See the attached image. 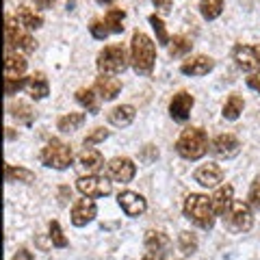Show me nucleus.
<instances>
[{
    "instance_id": "14",
    "label": "nucleus",
    "mask_w": 260,
    "mask_h": 260,
    "mask_svg": "<svg viewBox=\"0 0 260 260\" xmlns=\"http://www.w3.org/2000/svg\"><path fill=\"white\" fill-rule=\"evenodd\" d=\"M193 104H195V98L189 91H178L172 98V102H169V115L174 117V121H180L182 124V121L189 119Z\"/></svg>"
},
{
    "instance_id": "8",
    "label": "nucleus",
    "mask_w": 260,
    "mask_h": 260,
    "mask_svg": "<svg viewBox=\"0 0 260 260\" xmlns=\"http://www.w3.org/2000/svg\"><path fill=\"white\" fill-rule=\"evenodd\" d=\"M76 189L85 198H107V195L113 193V184L109 178L93 174V176H80L76 180Z\"/></svg>"
},
{
    "instance_id": "25",
    "label": "nucleus",
    "mask_w": 260,
    "mask_h": 260,
    "mask_svg": "<svg viewBox=\"0 0 260 260\" xmlns=\"http://www.w3.org/2000/svg\"><path fill=\"white\" fill-rule=\"evenodd\" d=\"M76 102L83 109H87L91 115H98L100 113V95L95 93V89H78L76 91Z\"/></svg>"
},
{
    "instance_id": "47",
    "label": "nucleus",
    "mask_w": 260,
    "mask_h": 260,
    "mask_svg": "<svg viewBox=\"0 0 260 260\" xmlns=\"http://www.w3.org/2000/svg\"><path fill=\"white\" fill-rule=\"evenodd\" d=\"M256 54H258V61H260V46H256Z\"/></svg>"
},
{
    "instance_id": "27",
    "label": "nucleus",
    "mask_w": 260,
    "mask_h": 260,
    "mask_svg": "<svg viewBox=\"0 0 260 260\" xmlns=\"http://www.w3.org/2000/svg\"><path fill=\"white\" fill-rule=\"evenodd\" d=\"M85 119H87L85 113H65V115H61L59 121H56V128H59L61 133H74V130H78L85 124Z\"/></svg>"
},
{
    "instance_id": "43",
    "label": "nucleus",
    "mask_w": 260,
    "mask_h": 260,
    "mask_svg": "<svg viewBox=\"0 0 260 260\" xmlns=\"http://www.w3.org/2000/svg\"><path fill=\"white\" fill-rule=\"evenodd\" d=\"M247 85L254 89V91L260 93V72H256V74H249V76H247Z\"/></svg>"
},
{
    "instance_id": "35",
    "label": "nucleus",
    "mask_w": 260,
    "mask_h": 260,
    "mask_svg": "<svg viewBox=\"0 0 260 260\" xmlns=\"http://www.w3.org/2000/svg\"><path fill=\"white\" fill-rule=\"evenodd\" d=\"M48 232H50L48 237H50V241H52L54 247H59V249L68 247V239H65V234H63V230H61L59 221H50V223H48Z\"/></svg>"
},
{
    "instance_id": "39",
    "label": "nucleus",
    "mask_w": 260,
    "mask_h": 260,
    "mask_svg": "<svg viewBox=\"0 0 260 260\" xmlns=\"http://www.w3.org/2000/svg\"><path fill=\"white\" fill-rule=\"evenodd\" d=\"M24 80L26 78H5V93L7 95H15L18 91H22Z\"/></svg>"
},
{
    "instance_id": "3",
    "label": "nucleus",
    "mask_w": 260,
    "mask_h": 260,
    "mask_svg": "<svg viewBox=\"0 0 260 260\" xmlns=\"http://www.w3.org/2000/svg\"><path fill=\"white\" fill-rule=\"evenodd\" d=\"M210 150V141L204 128L189 126L184 128L176 141V152L180 154L184 160H198Z\"/></svg>"
},
{
    "instance_id": "30",
    "label": "nucleus",
    "mask_w": 260,
    "mask_h": 260,
    "mask_svg": "<svg viewBox=\"0 0 260 260\" xmlns=\"http://www.w3.org/2000/svg\"><path fill=\"white\" fill-rule=\"evenodd\" d=\"M198 247H200V241L193 232L182 230L180 234H178V249H180L184 256H193L195 251H198Z\"/></svg>"
},
{
    "instance_id": "42",
    "label": "nucleus",
    "mask_w": 260,
    "mask_h": 260,
    "mask_svg": "<svg viewBox=\"0 0 260 260\" xmlns=\"http://www.w3.org/2000/svg\"><path fill=\"white\" fill-rule=\"evenodd\" d=\"M11 260H35V256H32L26 247H20V249L13 254V258H11Z\"/></svg>"
},
{
    "instance_id": "15",
    "label": "nucleus",
    "mask_w": 260,
    "mask_h": 260,
    "mask_svg": "<svg viewBox=\"0 0 260 260\" xmlns=\"http://www.w3.org/2000/svg\"><path fill=\"white\" fill-rule=\"evenodd\" d=\"M117 204L121 206V210L128 217H139L148 210V202H145L143 195L135 193V191H121L117 195Z\"/></svg>"
},
{
    "instance_id": "32",
    "label": "nucleus",
    "mask_w": 260,
    "mask_h": 260,
    "mask_svg": "<svg viewBox=\"0 0 260 260\" xmlns=\"http://www.w3.org/2000/svg\"><path fill=\"white\" fill-rule=\"evenodd\" d=\"M223 11V0H202L200 13L204 20H217Z\"/></svg>"
},
{
    "instance_id": "20",
    "label": "nucleus",
    "mask_w": 260,
    "mask_h": 260,
    "mask_svg": "<svg viewBox=\"0 0 260 260\" xmlns=\"http://www.w3.org/2000/svg\"><path fill=\"white\" fill-rule=\"evenodd\" d=\"M24 91H26L32 100H44L50 93V85H48V78L44 72H35V74L26 76L24 80Z\"/></svg>"
},
{
    "instance_id": "6",
    "label": "nucleus",
    "mask_w": 260,
    "mask_h": 260,
    "mask_svg": "<svg viewBox=\"0 0 260 260\" xmlns=\"http://www.w3.org/2000/svg\"><path fill=\"white\" fill-rule=\"evenodd\" d=\"M39 160H42V165L50 169H68L74 162V152H72L68 143L59 139H50L39 152Z\"/></svg>"
},
{
    "instance_id": "11",
    "label": "nucleus",
    "mask_w": 260,
    "mask_h": 260,
    "mask_svg": "<svg viewBox=\"0 0 260 260\" xmlns=\"http://www.w3.org/2000/svg\"><path fill=\"white\" fill-rule=\"evenodd\" d=\"M232 59L237 61V65L247 72V74H256L260 72V61L256 54V46H247V44H237L232 50Z\"/></svg>"
},
{
    "instance_id": "12",
    "label": "nucleus",
    "mask_w": 260,
    "mask_h": 260,
    "mask_svg": "<svg viewBox=\"0 0 260 260\" xmlns=\"http://www.w3.org/2000/svg\"><path fill=\"white\" fill-rule=\"evenodd\" d=\"M193 180L202 184L204 189H217L223 182V169L217 162H204L193 172Z\"/></svg>"
},
{
    "instance_id": "17",
    "label": "nucleus",
    "mask_w": 260,
    "mask_h": 260,
    "mask_svg": "<svg viewBox=\"0 0 260 260\" xmlns=\"http://www.w3.org/2000/svg\"><path fill=\"white\" fill-rule=\"evenodd\" d=\"M93 89H95V93L100 95V100H107V102L115 100V98L119 95V91H121V80L111 76V74H100L95 78Z\"/></svg>"
},
{
    "instance_id": "1",
    "label": "nucleus",
    "mask_w": 260,
    "mask_h": 260,
    "mask_svg": "<svg viewBox=\"0 0 260 260\" xmlns=\"http://www.w3.org/2000/svg\"><path fill=\"white\" fill-rule=\"evenodd\" d=\"M156 63V44L141 30L133 32L130 39V65L137 74L141 76H150Z\"/></svg>"
},
{
    "instance_id": "2",
    "label": "nucleus",
    "mask_w": 260,
    "mask_h": 260,
    "mask_svg": "<svg viewBox=\"0 0 260 260\" xmlns=\"http://www.w3.org/2000/svg\"><path fill=\"white\" fill-rule=\"evenodd\" d=\"M182 210H184V217L189 219L191 223L202 228V230H213L217 213H215V208H213V200H210L208 195H204V193H191V195H186Z\"/></svg>"
},
{
    "instance_id": "26",
    "label": "nucleus",
    "mask_w": 260,
    "mask_h": 260,
    "mask_svg": "<svg viewBox=\"0 0 260 260\" xmlns=\"http://www.w3.org/2000/svg\"><path fill=\"white\" fill-rule=\"evenodd\" d=\"M5 178L7 182H24V184H30L35 182V174L26 167H18V165H5Z\"/></svg>"
},
{
    "instance_id": "45",
    "label": "nucleus",
    "mask_w": 260,
    "mask_h": 260,
    "mask_svg": "<svg viewBox=\"0 0 260 260\" xmlns=\"http://www.w3.org/2000/svg\"><path fill=\"white\" fill-rule=\"evenodd\" d=\"M95 3H98V5H113L115 0H95Z\"/></svg>"
},
{
    "instance_id": "13",
    "label": "nucleus",
    "mask_w": 260,
    "mask_h": 260,
    "mask_svg": "<svg viewBox=\"0 0 260 260\" xmlns=\"http://www.w3.org/2000/svg\"><path fill=\"white\" fill-rule=\"evenodd\" d=\"M210 152L219 158H234V156H239V152H241V141L230 133L217 135L215 139L210 141Z\"/></svg>"
},
{
    "instance_id": "5",
    "label": "nucleus",
    "mask_w": 260,
    "mask_h": 260,
    "mask_svg": "<svg viewBox=\"0 0 260 260\" xmlns=\"http://www.w3.org/2000/svg\"><path fill=\"white\" fill-rule=\"evenodd\" d=\"M5 35H7V48L15 52H35L37 42L30 37V32L18 22L15 15H7L5 20Z\"/></svg>"
},
{
    "instance_id": "37",
    "label": "nucleus",
    "mask_w": 260,
    "mask_h": 260,
    "mask_svg": "<svg viewBox=\"0 0 260 260\" xmlns=\"http://www.w3.org/2000/svg\"><path fill=\"white\" fill-rule=\"evenodd\" d=\"M109 130L107 128H93V133L91 135H87L85 137V141H83V145H85V148H93V145H98V143H102L104 139H109Z\"/></svg>"
},
{
    "instance_id": "22",
    "label": "nucleus",
    "mask_w": 260,
    "mask_h": 260,
    "mask_svg": "<svg viewBox=\"0 0 260 260\" xmlns=\"http://www.w3.org/2000/svg\"><path fill=\"white\" fill-rule=\"evenodd\" d=\"M15 18H18V22L26 30H37V28L44 26V15L39 13L37 9L28 7V5H20L18 11H15Z\"/></svg>"
},
{
    "instance_id": "36",
    "label": "nucleus",
    "mask_w": 260,
    "mask_h": 260,
    "mask_svg": "<svg viewBox=\"0 0 260 260\" xmlns=\"http://www.w3.org/2000/svg\"><path fill=\"white\" fill-rule=\"evenodd\" d=\"M89 32H91V37L93 39H107L109 35H111V28H109V24L104 22V18H100V20H93L91 24H89Z\"/></svg>"
},
{
    "instance_id": "38",
    "label": "nucleus",
    "mask_w": 260,
    "mask_h": 260,
    "mask_svg": "<svg viewBox=\"0 0 260 260\" xmlns=\"http://www.w3.org/2000/svg\"><path fill=\"white\" fill-rule=\"evenodd\" d=\"M247 204L251 208L260 210V176L254 178V182L249 186V193H247Z\"/></svg>"
},
{
    "instance_id": "7",
    "label": "nucleus",
    "mask_w": 260,
    "mask_h": 260,
    "mask_svg": "<svg viewBox=\"0 0 260 260\" xmlns=\"http://www.w3.org/2000/svg\"><path fill=\"white\" fill-rule=\"evenodd\" d=\"M223 221L232 232H237V234L249 232L251 225H254V213H251V206L247 204V202L234 200L232 206L228 208V213L223 215Z\"/></svg>"
},
{
    "instance_id": "19",
    "label": "nucleus",
    "mask_w": 260,
    "mask_h": 260,
    "mask_svg": "<svg viewBox=\"0 0 260 260\" xmlns=\"http://www.w3.org/2000/svg\"><path fill=\"white\" fill-rule=\"evenodd\" d=\"M104 167V156H102V152L100 150H95V148H87L78 154V169L83 174L87 176H93L98 174L100 169Z\"/></svg>"
},
{
    "instance_id": "34",
    "label": "nucleus",
    "mask_w": 260,
    "mask_h": 260,
    "mask_svg": "<svg viewBox=\"0 0 260 260\" xmlns=\"http://www.w3.org/2000/svg\"><path fill=\"white\" fill-rule=\"evenodd\" d=\"M150 24H152V28H154V32H156V39H158V44L160 46H169V42H172V39H169V35H167V28H165V22H162L160 18L156 13H152L150 15Z\"/></svg>"
},
{
    "instance_id": "4",
    "label": "nucleus",
    "mask_w": 260,
    "mask_h": 260,
    "mask_svg": "<svg viewBox=\"0 0 260 260\" xmlns=\"http://www.w3.org/2000/svg\"><path fill=\"white\" fill-rule=\"evenodd\" d=\"M128 54H126V48L121 44H111V46H104L100 54H98V70L100 74H111V76H117L121 74L126 68H128Z\"/></svg>"
},
{
    "instance_id": "40",
    "label": "nucleus",
    "mask_w": 260,
    "mask_h": 260,
    "mask_svg": "<svg viewBox=\"0 0 260 260\" xmlns=\"http://www.w3.org/2000/svg\"><path fill=\"white\" fill-rule=\"evenodd\" d=\"M156 158H158V150L154 148V145H145V148L139 152V160L143 165H150V162H154Z\"/></svg>"
},
{
    "instance_id": "9",
    "label": "nucleus",
    "mask_w": 260,
    "mask_h": 260,
    "mask_svg": "<svg viewBox=\"0 0 260 260\" xmlns=\"http://www.w3.org/2000/svg\"><path fill=\"white\" fill-rule=\"evenodd\" d=\"M137 174V165L128 156H115L113 160H109L107 165V176L113 182H121L128 184Z\"/></svg>"
},
{
    "instance_id": "21",
    "label": "nucleus",
    "mask_w": 260,
    "mask_h": 260,
    "mask_svg": "<svg viewBox=\"0 0 260 260\" xmlns=\"http://www.w3.org/2000/svg\"><path fill=\"white\" fill-rule=\"evenodd\" d=\"M213 208H215V213L217 217H223L228 213V208L232 206V202H234V189H232V184H219L217 186V191L213 193Z\"/></svg>"
},
{
    "instance_id": "46",
    "label": "nucleus",
    "mask_w": 260,
    "mask_h": 260,
    "mask_svg": "<svg viewBox=\"0 0 260 260\" xmlns=\"http://www.w3.org/2000/svg\"><path fill=\"white\" fill-rule=\"evenodd\" d=\"M143 260H162V258L160 256H145Z\"/></svg>"
},
{
    "instance_id": "10",
    "label": "nucleus",
    "mask_w": 260,
    "mask_h": 260,
    "mask_svg": "<svg viewBox=\"0 0 260 260\" xmlns=\"http://www.w3.org/2000/svg\"><path fill=\"white\" fill-rule=\"evenodd\" d=\"M98 215V206L95 202L91 198H80L76 200L74 204H72V210H70V217H72V223H74L76 228H83L87 223H91L93 219Z\"/></svg>"
},
{
    "instance_id": "18",
    "label": "nucleus",
    "mask_w": 260,
    "mask_h": 260,
    "mask_svg": "<svg viewBox=\"0 0 260 260\" xmlns=\"http://www.w3.org/2000/svg\"><path fill=\"white\" fill-rule=\"evenodd\" d=\"M143 245L150 251V256H162V254H167L169 247H172V239H169L162 230H148L143 237Z\"/></svg>"
},
{
    "instance_id": "16",
    "label": "nucleus",
    "mask_w": 260,
    "mask_h": 260,
    "mask_svg": "<svg viewBox=\"0 0 260 260\" xmlns=\"http://www.w3.org/2000/svg\"><path fill=\"white\" fill-rule=\"evenodd\" d=\"M215 61L206 54H195L191 59H184L180 65V72L186 76H206L208 72H213Z\"/></svg>"
},
{
    "instance_id": "44",
    "label": "nucleus",
    "mask_w": 260,
    "mask_h": 260,
    "mask_svg": "<svg viewBox=\"0 0 260 260\" xmlns=\"http://www.w3.org/2000/svg\"><path fill=\"white\" fill-rule=\"evenodd\" d=\"M54 3V0H35V5L37 7H42V9H46V7H50Z\"/></svg>"
},
{
    "instance_id": "28",
    "label": "nucleus",
    "mask_w": 260,
    "mask_h": 260,
    "mask_svg": "<svg viewBox=\"0 0 260 260\" xmlns=\"http://www.w3.org/2000/svg\"><path fill=\"white\" fill-rule=\"evenodd\" d=\"M243 109H245V102H243V98L237 95V93H232V95L225 100V104H223L221 115H223L228 121H234V119H239V117H241Z\"/></svg>"
},
{
    "instance_id": "23",
    "label": "nucleus",
    "mask_w": 260,
    "mask_h": 260,
    "mask_svg": "<svg viewBox=\"0 0 260 260\" xmlns=\"http://www.w3.org/2000/svg\"><path fill=\"white\" fill-rule=\"evenodd\" d=\"M28 68V61L20 52L7 50L5 56V78H24V72Z\"/></svg>"
},
{
    "instance_id": "41",
    "label": "nucleus",
    "mask_w": 260,
    "mask_h": 260,
    "mask_svg": "<svg viewBox=\"0 0 260 260\" xmlns=\"http://www.w3.org/2000/svg\"><path fill=\"white\" fill-rule=\"evenodd\" d=\"M152 3H154V7H156L158 11H162V13H169V11H172L174 0H152Z\"/></svg>"
},
{
    "instance_id": "24",
    "label": "nucleus",
    "mask_w": 260,
    "mask_h": 260,
    "mask_svg": "<svg viewBox=\"0 0 260 260\" xmlns=\"http://www.w3.org/2000/svg\"><path fill=\"white\" fill-rule=\"evenodd\" d=\"M137 117V109L133 107V104H119V107L111 109L109 111V121L115 128H126L135 121Z\"/></svg>"
},
{
    "instance_id": "31",
    "label": "nucleus",
    "mask_w": 260,
    "mask_h": 260,
    "mask_svg": "<svg viewBox=\"0 0 260 260\" xmlns=\"http://www.w3.org/2000/svg\"><path fill=\"white\" fill-rule=\"evenodd\" d=\"M9 115L15 117L22 124H32V119H35V111H32L30 104L26 102H18V104H11L9 107Z\"/></svg>"
},
{
    "instance_id": "33",
    "label": "nucleus",
    "mask_w": 260,
    "mask_h": 260,
    "mask_svg": "<svg viewBox=\"0 0 260 260\" xmlns=\"http://www.w3.org/2000/svg\"><path fill=\"white\" fill-rule=\"evenodd\" d=\"M124 18H126L124 9H109L107 15H104V22L109 24L111 32H124Z\"/></svg>"
},
{
    "instance_id": "29",
    "label": "nucleus",
    "mask_w": 260,
    "mask_h": 260,
    "mask_svg": "<svg viewBox=\"0 0 260 260\" xmlns=\"http://www.w3.org/2000/svg\"><path fill=\"white\" fill-rule=\"evenodd\" d=\"M169 56H174V59H180V56H186L191 52V48H193V42L189 37H184V35H176L172 42H169Z\"/></svg>"
}]
</instances>
